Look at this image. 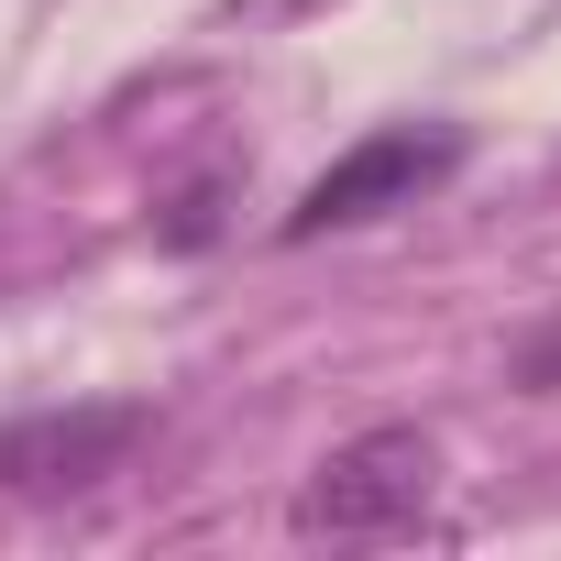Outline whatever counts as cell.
I'll use <instances>...</instances> for the list:
<instances>
[{
	"label": "cell",
	"mask_w": 561,
	"mask_h": 561,
	"mask_svg": "<svg viewBox=\"0 0 561 561\" xmlns=\"http://www.w3.org/2000/svg\"><path fill=\"white\" fill-rule=\"evenodd\" d=\"M154 440V408H45L0 430V495H89Z\"/></svg>",
	"instance_id": "3957f363"
},
{
	"label": "cell",
	"mask_w": 561,
	"mask_h": 561,
	"mask_svg": "<svg viewBox=\"0 0 561 561\" xmlns=\"http://www.w3.org/2000/svg\"><path fill=\"white\" fill-rule=\"evenodd\" d=\"M220 12H231V23H320L331 0H220Z\"/></svg>",
	"instance_id": "5b68a950"
},
{
	"label": "cell",
	"mask_w": 561,
	"mask_h": 561,
	"mask_svg": "<svg viewBox=\"0 0 561 561\" xmlns=\"http://www.w3.org/2000/svg\"><path fill=\"white\" fill-rule=\"evenodd\" d=\"M473 165V144L451 133V122H386V133H364L353 154H331L309 187H298V209L275 220L287 242H320V231H364V220H386V209H419L430 187H451Z\"/></svg>",
	"instance_id": "7a4b0ae2"
},
{
	"label": "cell",
	"mask_w": 561,
	"mask_h": 561,
	"mask_svg": "<svg viewBox=\"0 0 561 561\" xmlns=\"http://www.w3.org/2000/svg\"><path fill=\"white\" fill-rule=\"evenodd\" d=\"M430 495H440V440H430L419 419H375V430H353V440H331V451L309 462L287 528H298V539H331V550H364V539L419 528Z\"/></svg>",
	"instance_id": "6da1fadb"
},
{
	"label": "cell",
	"mask_w": 561,
	"mask_h": 561,
	"mask_svg": "<svg viewBox=\"0 0 561 561\" xmlns=\"http://www.w3.org/2000/svg\"><path fill=\"white\" fill-rule=\"evenodd\" d=\"M220 220H231V165H198V176H176V187L154 198V242H165V253H209Z\"/></svg>",
	"instance_id": "277c9868"
}]
</instances>
